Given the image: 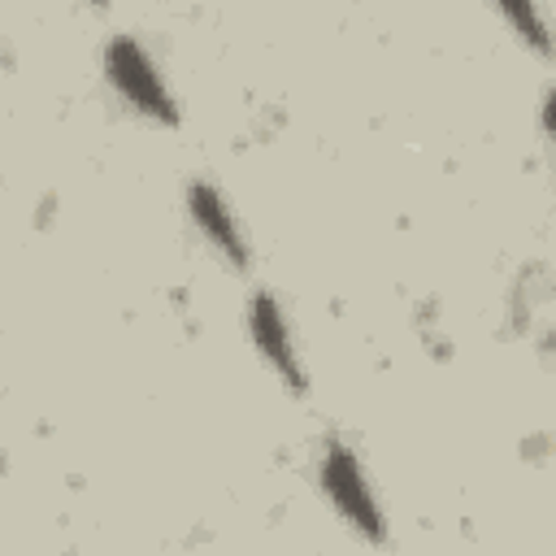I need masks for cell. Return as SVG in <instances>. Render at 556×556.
Returning a JSON list of instances; mask_svg holds the SVG:
<instances>
[{"mask_svg": "<svg viewBox=\"0 0 556 556\" xmlns=\"http://www.w3.org/2000/svg\"><path fill=\"white\" fill-rule=\"evenodd\" d=\"M317 482H321V495L330 500L334 517L361 534L369 547L387 543V513L365 478V465L361 456L343 443V439H326L321 443V460H317Z\"/></svg>", "mask_w": 556, "mask_h": 556, "instance_id": "6da1fadb", "label": "cell"}, {"mask_svg": "<svg viewBox=\"0 0 556 556\" xmlns=\"http://www.w3.org/2000/svg\"><path fill=\"white\" fill-rule=\"evenodd\" d=\"M104 78L117 91V100L130 113H139L143 122H152L161 130L178 126V104H174L156 61H152V52L135 35H113L104 43Z\"/></svg>", "mask_w": 556, "mask_h": 556, "instance_id": "7a4b0ae2", "label": "cell"}, {"mask_svg": "<svg viewBox=\"0 0 556 556\" xmlns=\"http://www.w3.org/2000/svg\"><path fill=\"white\" fill-rule=\"evenodd\" d=\"M243 317H248L252 348L261 352V361L269 365V374H274L291 395H304V391H308L304 356H300V348H295V334H291V321H287L278 295H274V291H252Z\"/></svg>", "mask_w": 556, "mask_h": 556, "instance_id": "3957f363", "label": "cell"}, {"mask_svg": "<svg viewBox=\"0 0 556 556\" xmlns=\"http://www.w3.org/2000/svg\"><path fill=\"white\" fill-rule=\"evenodd\" d=\"M187 213H191V226L200 230V239L230 265V269H248L252 265V252H248V235L230 208V200L222 195L217 182L208 178H191L187 182Z\"/></svg>", "mask_w": 556, "mask_h": 556, "instance_id": "277c9868", "label": "cell"}, {"mask_svg": "<svg viewBox=\"0 0 556 556\" xmlns=\"http://www.w3.org/2000/svg\"><path fill=\"white\" fill-rule=\"evenodd\" d=\"M491 4L504 17V26L517 35V43H526L534 56H552L556 52V39H552V26H547L539 0H491Z\"/></svg>", "mask_w": 556, "mask_h": 556, "instance_id": "5b68a950", "label": "cell"}, {"mask_svg": "<svg viewBox=\"0 0 556 556\" xmlns=\"http://www.w3.org/2000/svg\"><path fill=\"white\" fill-rule=\"evenodd\" d=\"M543 130H547V139H552V148H556V87L543 96Z\"/></svg>", "mask_w": 556, "mask_h": 556, "instance_id": "8992f818", "label": "cell"}, {"mask_svg": "<svg viewBox=\"0 0 556 556\" xmlns=\"http://www.w3.org/2000/svg\"><path fill=\"white\" fill-rule=\"evenodd\" d=\"M91 4H109V0H91Z\"/></svg>", "mask_w": 556, "mask_h": 556, "instance_id": "52a82bcc", "label": "cell"}]
</instances>
